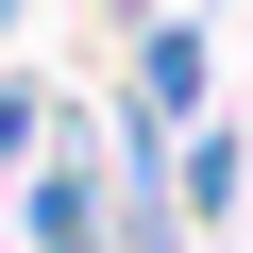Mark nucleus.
<instances>
[{
  "mask_svg": "<svg viewBox=\"0 0 253 253\" xmlns=\"http://www.w3.org/2000/svg\"><path fill=\"white\" fill-rule=\"evenodd\" d=\"M186 101H203V51L186 34H135V118H186Z\"/></svg>",
  "mask_w": 253,
  "mask_h": 253,
  "instance_id": "f257e3e1",
  "label": "nucleus"
}]
</instances>
